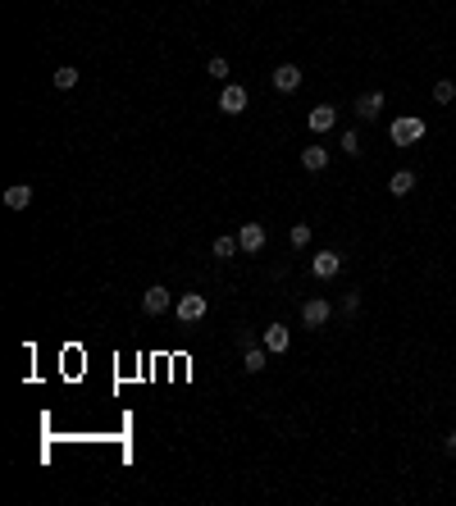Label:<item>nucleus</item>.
Returning <instances> with one entry per match:
<instances>
[{"mask_svg":"<svg viewBox=\"0 0 456 506\" xmlns=\"http://www.w3.org/2000/svg\"><path fill=\"white\" fill-rule=\"evenodd\" d=\"M388 137H393V146H415V142H424V119H415V114H402V119H393Z\"/></svg>","mask_w":456,"mask_h":506,"instance_id":"obj_1","label":"nucleus"},{"mask_svg":"<svg viewBox=\"0 0 456 506\" xmlns=\"http://www.w3.org/2000/svg\"><path fill=\"white\" fill-rule=\"evenodd\" d=\"M238 242H242V256H260L265 251V242H269V233H265V223H242L238 228Z\"/></svg>","mask_w":456,"mask_h":506,"instance_id":"obj_2","label":"nucleus"},{"mask_svg":"<svg viewBox=\"0 0 456 506\" xmlns=\"http://www.w3.org/2000/svg\"><path fill=\"white\" fill-rule=\"evenodd\" d=\"M210 301L201 297V292H187V297H178V306H173V315L183 319V324H197V319H206Z\"/></svg>","mask_w":456,"mask_h":506,"instance_id":"obj_3","label":"nucleus"},{"mask_svg":"<svg viewBox=\"0 0 456 506\" xmlns=\"http://www.w3.org/2000/svg\"><path fill=\"white\" fill-rule=\"evenodd\" d=\"M328 315H333V306H328L324 297L302 301V324H306V328H324V324H328Z\"/></svg>","mask_w":456,"mask_h":506,"instance_id":"obj_4","label":"nucleus"},{"mask_svg":"<svg viewBox=\"0 0 456 506\" xmlns=\"http://www.w3.org/2000/svg\"><path fill=\"white\" fill-rule=\"evenodd\" d=\"M173 306V292L164 288V283H155V288H147V297H142V310L147 315H164V310Z\"/></svg>","mask_w":456,"mask_h":506,"instance_id":"obj_5","label":"nucleus"},{"mask_svg":"<svg viewBox=\"0 0 456 506\" xmlns=\"http://www.w3.org/2000/svg\"><path fill=\"white\" fill-rule=\"evenodd\" d=\"M310 274L315 278H338L343 274V256H338V251H319V256L310 260Z\"/></svg>","mask_w":456,"mask_h":506,"instance_id":"obj_6","label":"nucleus"},{"mask_svg":"<svg viewBox=\"0 0 456 506\" xmlns=\"http://www.w3.org/2000/svg\"><path fill=\"white\" fill-rule=\"evenodd\" d=\"M269 82H274V92L292 96L297 87H302V69H297V64H278V69H274V78H269Z\"/></svg>","mask_w":456,"mask_h":506,"instance_id":"obj_7","label":"nucleus"},{"mask_svg":"<svg viewBox=\"0 0 456 506\" xmlns=\"http://www.w3.org/2000/svg\"><path fill=\"white\" fill-rule=\"evenodd\" d=\"M242 110H247V87L228 82L224 92H219V114H242Z\"/></svg>","mask_w":456,"mask_h":506,"instance_id":"obj_8","label":"nucleus"},{"mask_svg":"<svg viewBox=\"0 0 456 506\" xmlns=\"http://www.w3.org/2000/svg\"><path fill=\"white\" fill-rule=\"evenodd\" d=\"M260 343H265V352H274V356H283L288 347H292V333H288L283 324H269L265 333H260Z\"/></svg>","mask_w":456,"mask_h":506,"instance_id":"obj_9","label":"nucleus"},{"mask_svg":"<svg viewBox=\"0 0 456 506\" xmlns=\"http://www.w3.org/2000/svg\"><path fill=\"white\" fill-rule=\"evenodd\" d=\"M306 123H310V132H328L338 123V110H333V105H315V110L306 114Z\"/></svg>","mask_w":456,"mask_h":506,"instance_id":"obj_10","label":"nucleus"},{"mask_svg":"<svg viewBox=\"0 0 456 506\" xmlns=\"http://www.w3.org/2000/svg\"><path fill=\"white\" fill-rule=\"evenodd\" d=\"M379 110H383V92H365L361 101H356V119H379Z\"/></svg>","mask_w":456,"mask_h":506,"instance_id":"obj_11","label":"nucleus"},{"mask_svg":"<svg viewBox=\"0 0 456 506\" xmlns=\"http://www.w3.org/2000/svg\"><path fill=\"white\" fill-rule=\"evenodd\" d=\"M5 206L9 210H27L32 206V183H14V187L5 192Z\"/></svg>","mask_w":456,"mask_h":506,"instance_id":"obj_12","label":"nucleus"},{"mask_svg":"<svg viewBox=\"0 0 456 506\" xmlns=\"http://www.w3.org/2000/svg\"><path fill=\"white\" fill-rule=\"evenodd\" d=\"M388 192H393V197H411L415 192V169H397L393 178H388Z\"/></svg>","mask_w":456,"mask_h":506,"instance_id":"obj_13","label":"nucleus"},{"mask_svg":"<svg viewBox=\"0 0 456 506\" xmlns=\"http://www.w3.org/2000/svg\"><path fill=\"white\" fill-rule=\"evenodd\" d=\"M302 164H306L310 173H324V169H328V151H324V146H306V151H302Z\"/></svg>","mask_w":456,"mask_h":506,"instance_id":"obj_14","label":"nucleus"},{"mask_svg":"<svg viewBox=\"0 0 456 506\" xmlns=\"http://www.w3.org/2000/svg\"><path fill=\"white\" fill-rule=\"evenodd\" d=\"M265 361H269V352H265V347H247V356H242L247 374H260V369H265Z\"/></svg>","mask_w":456,"mask_h":506,"instance_id":"obj_15","label":"nucleus"},{"mask_svg":"<svg viewBox=\"0 0 456 506\" xmlns=\"http://www.w3.org/2000/svg\"><path fill=\"white\" fill-rule=\"evenodd\" d=\"M433 101L438 105H456V82L452 78H438V82H433Z\"/></svg>","mask_w":456,"mask_h":506,"instance_id":"obj_16","label":"nucleus"},{"mask_svg":"<svg viewBox=\"0 0 456 506\" xmlns=\"http://www.w3.org/2000/svg\"><path fill=\"white\" fill-rule=\"evenodd\" d=\"M51 82L60 87V92H69V87H78V69H73V64H60V69L51 73Z\"/></svg>","mask_w":456,"mask_h":506,"instance_id":"obj_17","label":"nucleus"},{"mask_svg":"<svg viewBox=\"0 0 456 506\" xmlns=\"http://www.w3.org/2000/svg\"><path fill=\"white\" fill-rule=\"evenodd\" d=\"M238 251H242L238 237H228V233H224V237H215V260H233Z\"/></svg>","mask_w":456,"mask_h":506,"instance_id":"obj_18","label":"nucleus"},{"mask_svg":"<svg viewBox=\"0 0 456 506\" xmlns=\"http://www.w3.org/2000/svg\"><path fill=\"white\" fill-rule=\"evenodd\" d=\"M288 242H292V251H306V247H310V223H292Z\"/></svg>","mask_w":456,"mask_h":506,"instance_id":"obj_19","label":"nucleus"},{"mask_svg":"<svg viewBox=\"0 0 456 506\" xmlns=\"http://www.w3.org/2000/svg\"><path fill=\"white\" fill-rule=\"evenodd\" d=\"M206 73H210V78H219V82H224V78H228V60H224V55H210Z\"/></svg>","mask_w":456,"mask_h":506,"instance_id":"obj_20","label":"nucleus"},{"mask_svg":"<svg viewBox=\"0 0 456 506\" xmlns=\"http://www.w3.org/2000/svg\"><path fill=\"white\" fill-rule=\"evenodd\" d=\"M338 146H343V151L356 160V155H361V137H356V128H352V132H343V142H338Z\"/></svg>","mask_w":456,"mask_h":506,"instance_id":"obj_21","label":"nucleus"},{"mask_svg":"<svg viewBox=\"0 0 456 506\" xmlns=\"http://www.w3.org/2000/svg\"><path fill=\"white\" fill-rule=\"evenodd\" d=\"M338 310H343V315H356V310H361V292H347V297L338 301Z\"/></svg>","mask_w":456,"mask_h":506,"instance_id":"obj_22","label":"nucleus"},{"mask_svg":"<svg viewBox=\"0 0 456 506\" xmlns=\"http://www.w3.org/2000/svg\"><path fill=\"white\" fill-rule=\"evenodd\" d=\"M443 447H448V456H456V429L448 433V443H443Z\"/></svg>","mask_w":456,"mask_h":506,"instance_id":"obj_23","label":"nucleus"}]
</instances>
